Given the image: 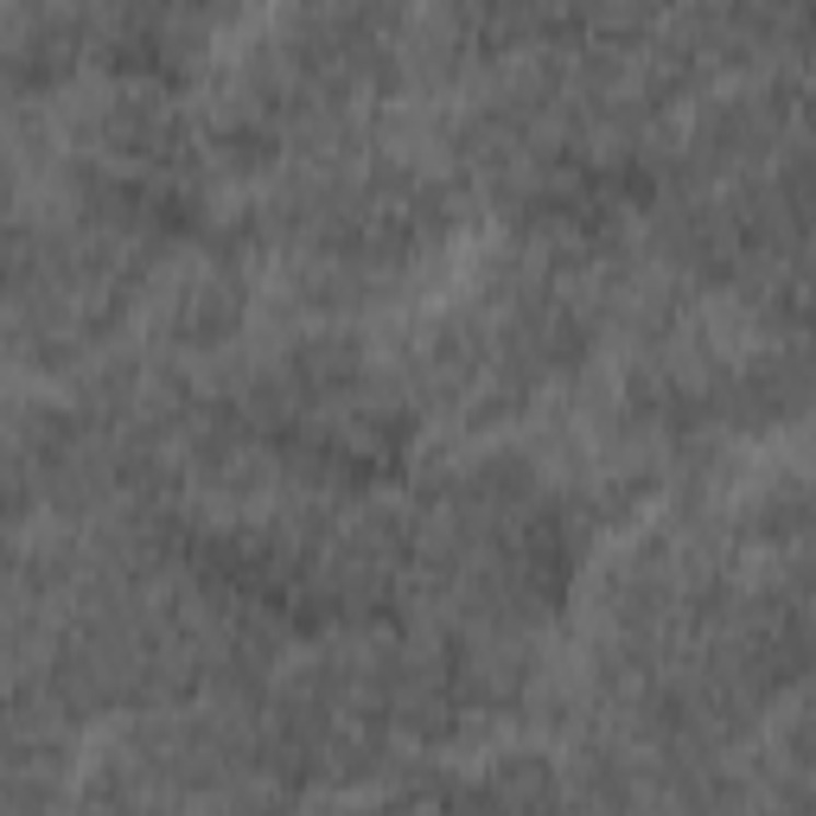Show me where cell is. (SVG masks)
<instances>
[{
    "label": "cell",
    "mask_w": 816,
    "mask_h": 816,
    "mask_svg": "<svg viewBox=\"0 0 816 816\" xmlns=\"http://www.w3.org/2000/svg\"><path fill=\"white\" fill-rule=\"evenodd\" d=\"M797 504H804V491H797V473H791V479H784V517H797ZM791 529H797V523L772 529V523L759 517V529H753V549H779V543H797Z\"/></svg>",
    "instance_id": "1"
}]
</instances>
